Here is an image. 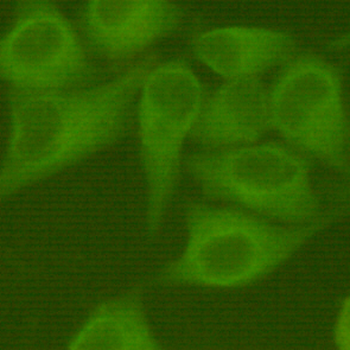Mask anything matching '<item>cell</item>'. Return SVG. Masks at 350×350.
Segmentation results:
<instances>
[{
  "label": "cell",
  "mask_w": 350,
  "mask_h": 350,
  "mask_svg": "<svg viewBox=\"0 0 350 350\" xmlns=\"http://www.w3.org/2000/svg\"><path fill=\"white\" fill-rule=\"evenodd\" d=\"M312 167L309 158L283 142L262 140L201 150L185 159V170L208 201L293 226L340 214L324 211Z\"/></svg>",
  "instance_id": "cell-3"
},
{
  "label": "cell",
  "mask_w": 350,
  "mask_h": 350,
  "mask_svg": "<svg viewBox=\"0 0 350 350\" xmlns=\"http://www.w3.org/2000/svg\"><path fill=\"white\" fill-rule=\"evenodd\" d=\"M271 130L282 142L349 178L350 125L341 68L298 51L269 87Z\"/></svg>",
  "instance_id": "cell-5"
},
{
  "label": "cell",
  "mask_w": 350,
  "mask_h": 350,
  "mask_svg": "<svg viewBox=\"0 0 350 350\" xmlns=\"http://www.w3.org/2000/svg\"><path fill=\"white\" fill-rule=\"evenodd\" d=\"M206 88L185 57L158 61L148 70L135 103L133 129L145 190V229L156 238L185 169L187 140L206 98Z\"/></svg>",
  "instance_id": "cell-4"
},
{
  "label": "cell",
  "mask_w": 350,
  "mask_h": 350,
  "mask_svg": "<svg viewBox=\"0 0 350 350\" xmlns=\"http://www.w3.org/2000/svg\"><path fill=\"white\" fill-rule=\"evenodd\" d=\"M0 82L18 92L74 90L99 82V72L59 5L17 1L0 32Z\"/></svg>",
  "instance_id": "cell-6"
},
{
  "label": "cell",
  "mask_w": 350,
  "mask_h": 350,
  "mask_svg": "<svg viewBox=\"0 0 350 350\" xmlns=\"http://www.w3.org/2000/svg\"><path fill=\"white\" fill-rule=\"evenodd\" d=\"M185 19V10L169 0H90L77 10L75 24L90 55L132 64L178 31Z\"/></svg>",
  "instance_id": "cell-7"
},
{
  "label": "cell",
  "mask_w": 350,
  "mask_h": 350,
  "mask_svg": "<svg viewBox=\"0 0 350 350\" xmlns=\"http://www.w3.org/2000/svg\"><path fill=\"white\" fill-rule=\"evenodd\" d=\"M332 342L334 350H350V299L348 296L341 298L334 314Z\"/></svg>",
  "instance_id": "cell-11"
},
{
  "label": "cell",
  "mask_w": 350,
  "mask_h": 350,
  "mask_svg": "<svg viewBox=\"0 0 350 350\" xmlns=\"http://www.w3.org/2000/svg\"><path fill=\"white\" fill-rule=\"evenodd\" d=\"M193 59L224 80L261 79L283 67L299 51L290 32L259 25H226L193 32Z\"/></svg>",
  "instance_id": "cell-8"
},
{
  "label": "cell",
  "mask_w": 350,
  "mask_h": 350,
  "mask_svg": "<svg viewBox=\"0 0 350 350\" xmlns=\"http://www.w3.org/2000/svg\"><path fill=\"white\" fill-rule=\"evenodd\" d=\"M148 54L117 77L74 90H9L8 135L0 158V204L122 142L133 129Z\"/></svg>",
  "instance_id": "cell-1"
},
{
  "label": "cell",
  "mask_w": 350,
  "mask_h": 350,
  "mask_svg": "<svg viewBox=\"0 0 350 350\" xmlns=\"http://www.w3.org/2000/svg\"><path fill=\"white\" fill-rule=\"evenodd\" d=\"M338 216L283 225L235 206L191 201L183 211V247L158 269L152 283L219 291L248 288L288 264Z\"/></svg>",
  "instance_id": "cell-2"
},
{
  "label": "cell",
  "mask_w": 350,
  "mask_h": 350,
  "mask_svg": "<svg viewBox=\"0 0 350 350\" xmlns=\"http://www.w3.org/2000/svg\"><path fill=\"white\" fill-rule=\"evenodd\" d=\"M66 350H167L150 321L145 290L135 286L98 303Z\"/></svg>",
  "instance_id": "cell-10"
},
{
  "label": "cell",
  "mask_w": 350,
  "mask_h": 350,
  "mask_svg": "<svg viewBox=\"0 0 350 350\" xmlns=\"http://www.w3.org/2000/svg\"><path fill=\"white\" fill-rule=\"evenodd\" d=\"M269 131V87L261 79L225 80L206 93L190 139L221 150L260 142Z\"/></svg>",
  "instance_id": "cell-9"
}]
</instances>
